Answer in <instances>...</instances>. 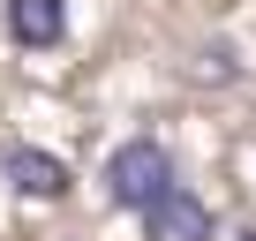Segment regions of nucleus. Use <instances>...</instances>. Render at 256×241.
Segmentation results:
<instances>
[{"label":"nucleus","instance_id":"nucleus-2","mask_svg":"<svg viewBox=\"0 0 256 241\" xmlns=\"http://www.w3.org/2000/svg\"><path fill=\"white\" fill-rule=\"evenodd\" d=\"M144 241H218V218H211V204H204V196L166 188V196L144 211Z\"/></svg>","mask_w":256,"mask_h":241},{"label":"nucleus","instance_id":"nucleus-4","mask_svg":"<svg viewBox=\"0 0 256 241\" xmlns=\"http://www.w3.org/2000/svg\"><path fill=\"white\" fill-rule=\"evenodd\" d=\"M0 16H8V38L23 53H46V46L68 38V0H8Z\"/></svg>","mask_w":256,"mask_h":241},{"label":"nucleus","instance_id":"nucleus-1","mask_svg":"<svg viewBox=\"0 0 256 241\" xmlns=\"http://www.w3.org/2000/svg\"><path fill=\"white\" fill-rule=\"evenodd\" d=\"M166 188H181V181H174V151H166L158 136H128V144L106 158V196L128 204V211H151Z\"/></svg>","mask_w":256,"mask_h":241},{"label":"nucleus","instance_id":"nucleus-5","mask_svg":"<svg viewBox=\"0 0 256 241\" xmlns=\"http://www.w3.org/2000/svg\"><path fill=\"white\" fill-rule=\"evenodd\" d=\"M241 241H256V234H241Z\"/></svg>","mask_w":256,"mask_h":241},{"label":"nucleus","instance_id":"nucleus-3","mask_svg":"<svg viewBox=\"0 0 256 241\" xmlns=\"http://www.w3.org/2000/svg\"><path fill=\"white\" fill-rule=\"evenodd\" d=\"M0 174H8L16 196H38V204H60L68 181H76V174H68L53 151H38V144H8V151H0Z\"/></svg>","mask_w":256,"mask_h":241}]
</instances>
